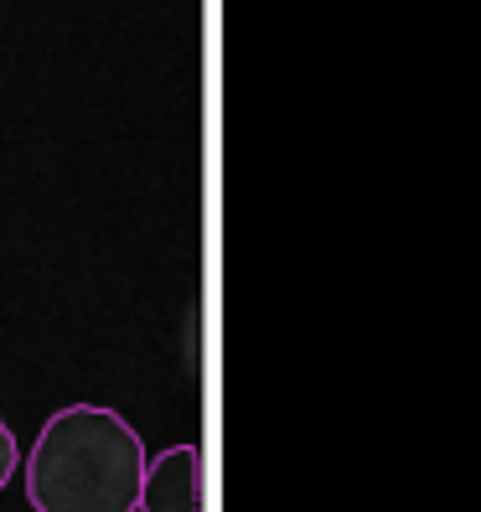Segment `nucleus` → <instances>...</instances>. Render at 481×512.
Segmentation results:
<instances>
[{
	"label": "nucleus",
	"mask_w": 481,
	"mask_h": 512,
	"mask_svg": "<svg viewBox=\"0 0 481 512\" xmlns=\"http://www.w3.org/2000/svg\"><path fill=\"white\" fill-rule=\"evenodd\" d=\"M145 461V440L119 409L68 404L26 450V502L32 512H135Z\"/></svg>",
	"instance_id": "obj_1"
},
{
	"label": "nucleus",
	"mask_w": 481,
	"mask_h": 512,
	"mask_svg": "<svg viewBox=\"0 0 481 512\" xmlns=\"http://www.w3.org/2000/svg\"><path fill=\"white\" fill-rule=\"evenodd\" d=\"M16 471H21V440H16V430L0 419V492L16 481Z\"/></svg>",
	"instance_id": "obj_3"
},
{
	"label": "nucleus",
	"mask_w": 481,
	"mask_h": 512,
	"mask_svg": "<svg viewBox=\"0 0 481 512\" xmlns=\"http://www.w3.org/2000/svg\"><path fill=\"white\" fill-rule=\"evenodd\" d=\"M135 512H207V461L202 445L182 440L145 461Z\"/></svg>",
	"instance_id": "obj_2"
}]
</instances>
